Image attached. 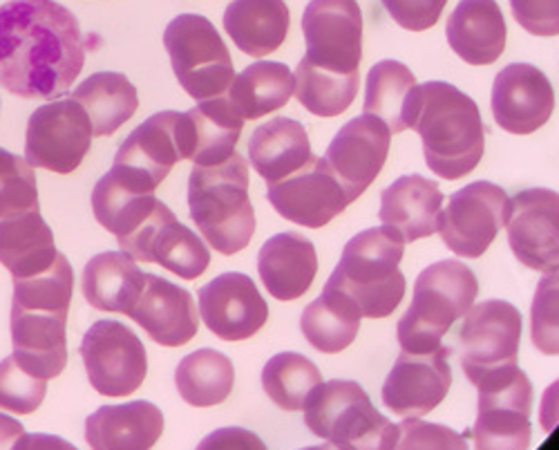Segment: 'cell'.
Instances as JSON below:
<instances>
[{
  "label": "cell",
  "mask_w": 559,
  "mask_h": 450,
  "mask_svg": "<svg viewBox=\"0 0 559 450\" xmlns=\"http://www.w3.org/2000/svg\"><path fill=\"white\" fill-rule=\"evenodd\" d=\"M85 63L76 16L57 0L0 5V85L21 99L63 97Z\"/></svg>",
  "instance_id": "1"
},
{
  "label": "cell",
  "mask_w": 559,
  "mask_h": 450,
  "mask_svg": "<svg viewBox=\"0 0 559 450\" xmlns=\"http://www.w3.org/2000/svg\"><path fill=\"white\" fill-rule=\"evenodd\" d=\"M74 272L63 253L43 274L14 281L12 345L16 364L40 379H57L68 366V313Z\"/></svg>",
  "instance_id": "2"
},
{
  "label": "cell",
  "mask_w": 559,
  "mask_h": 450,
  "mask_svg": "<svg viewBox=\"0 0 559 450\" xmlns=\"http://www.w3.org/2000/svg\"><path fill=\"white\" fill-rule=\"evenodd\" d=\"M409 128L421 134L428 168L452 182L471 175L486 151V128L477 104L445 81L416 85Z\"/></svg>",
  "instance_id": "3"
},
{
  "label": "cell",
  "mask_w": 559,
  "mask_h": 450,
  "mask_svg": "<svg viewBox=\"0 0 559 450\" xmlns=\"http://www.w3.org/2000/svg\"><path fill=\"white\" fill-rule=\"evenodd\" d=\"M189 211L204 240L222 256L247 249L255 234L249 196V164L240 153L215 166H193Z\"/></svg>",
  "instance_id": "4"
},
{
  "label": "cell",
  "mask_w": 559,
  "mask_h": 450,
  "mask_svg": "<svg viewBox=\"0 0 559 450\" xmlns=\"http://www.w3.org/2000/svg\"><path fill=\"white\" fill-rule=\"evenodd\" d=\"M399 234L388 227L365 229L354 236L341 256L328 287L349 296L362 319H388L405 296V276Z\"/></svg>",
  "instance_id": "5"
},
{
  "label": "cell",
  "mask_w": 559,
  "mask_h": 450,
  "mask_svg": "<svg viewBox=\"0 0 559 450\" xmlns=\"http://www.w3.org/2000/svg\"><path fill=\"white\" fill-rule=\"evenodd\" d=\"M477 294L475 272L459 260H441L424 269L414 283L412 305L399 321L401 350L424 354L441 347V339L475 305Z\"/></svg>",
  "instance_id": "6"
},
{
  "label": "cell",
  "mask_w": 559,
  "mask_h": 450,
  "mask_svg": "<svg viewBox=\"0 0 559 450\" xmlns=\"http://www.w3.org/2000/svg\"><path fill=\"white\" fill-rule=\"evenodd\" d=\"M305 424L338 450H394L399 439V426L377 413L362 386L345 379L320 383L309 394Z\"/></svg>",
  "instance_id": "7"
},
{
  "label": "cell",
  "mask_w": 559,
  "mask_h": 450,
  "mask_svg": "<svg viewBox=\"0 0 559 450\" xmlns=\"http://www.w3.org/2000/svg\"><path fill=\"white\" fill-rule=\"evenodd\" d=\"M461 370L477 388H490L518 370L522 313L506 300H484L465 311L459 328Z\"/></svg>",
  "instance_id": "8"
},
{
  "label": "cell",
  "mask_w": 559,
  "mask_h": 450,
  "mask_svg": "<svg viewBox=\"0 0 559 450\" xmlns=\"http://www.w3.org/2000/svg\"><path fill=\"white\" fill-rule=\"evenodd\" d=\"M164 48L170 57L179 85L195 102L228 93L233 59L215 25L200 14H181L164 32Z\"/></svg>",
  "instance_id": "9"
},
{
  "label": "cell",
  "mask_w": 559,
  "mask_h": 450,
  "mask_svg": "<svg viewBox=\"0 0 559 450\" xmlns=\"http://www.w3.org/2000/svg\"><path fill=\"white\" fill-rule=\"evenodd\" d=\"M79 352L90 386L104 396L134 394L148 375L142 339L119 321H97L85 332Z\"/></svg>",
  "instance_id": "10"
},
{
  "label": "cell",
  "mask_w": 559,
  "mask_h": 450,
  "mask_svg": "<svg viewBox=\"0 0 559 450\" xmlns=\"http://www.w3.org/2000/svg\"><path fill=\"white\" fill-rule=\"evenodd\" d=\"M92 121L70 97L36 108L27 121L25 159L34 168L70 175L92 146Z\"/></svg>",
  "instance_id": "11"
},
{
  "label": "cell",
  "mask_w": 559,
  "mask_h": 450,
  "mask_svg": "<svg viewBox=\"0 0 559 450\" xmlns=\"http://www.w3.org/2000/svg\"><path fill=\"white\" fill-rule=\"evenodd\" d=\"M510 211L508 193L492 182H473L450 196L441 209L437 229L443 245L463 258H481L501 227H506Z\"/></svg>",
  "instance_id": "12"
},
{
  "label": "cell",
  "mask_w": 559,
  "mask_h": 450,
  "mask_svg": "<svg viewBox=\"0 0 559 450\" xmlns=\"http://www.w3.org/2000/svg\"><path fill=\"white\" fill-rule=\"evenodd\" d=\"M119 247L132 260L162 264L181 281L200 279L211 264V251L202 238L183 227L159 200L148 217L130 236L119 240Z\"/></svg>",
  "instance_id": "13"
},
{
  "label": "cell",
  "mask_w": 559,
  "mask_h": 450,
  "mask_svg": "<svg viewBox=\"0 0 559 450\" xmlns=\"http://www.w3.org/2000/svg\"><path fill=\"white\" fill-rule=\"evenodd\" d=\"M305 61L334 74H358L362 14L356 0H311L302 14Z\"/></svg>",
  "instance_id": "14"
},
{
  "label": "cell",
  "mask_w": 559,
  "mask_h": 450,
  "mask_svg": "<svg viewBox=\"0 0 559 450\" xmlns=\"http://www.w3.org/2000/svg\"><path fill=\"white\" fill-rule=\"evenodd\" d=\"M177 119L179 112L164 110L128 134L110 170L123 187L136 193H155L173 166L181 162Z\"/></svg>",
  "instance_id": "15"
},
{
  "label": "cell",
  "mask_w": 559,
  "mask_h": 450,
  "mask_svg": "<svg viewBox=\"0 0 559 450\" xmlns=\"http://www.w3.org/2000/svg\"><path fill=\"white\" fill-rule=\"evenodd\" d=\"M266 200L280 217L307 229H322L349 206L347 193L330 164L313 155L285 182L269 185Z\"/></svg>",
  "instance_id": "16"
},
{
  "label": "cell",
  "mask_w": 559,
  "mask_h": 450,
  "mask_svg": "<svg viewBox=\"0 0 559 450\" xmlns=\"http://www.w3.org/2000/svg\"><path fill=\"white\" fill-rule=\"evenodd\" d=\"M533 383L524 370H515L497 386L479 390V415L473 428L477 450L531 448Z\"/></svg>",
  "instance_id": "17"
},
{
  "label": "cell",
  "mask_w": 559,
  "mask_h": 450,
  "mask_svg": "<svg viewBox=\"0 0 559 450\" xmlns=\"http://www.w3.org/2000/svg\"><path fill=\"white\" fill-rule=\"evenodd\" d=\"M508 245L515 258L535 272L559 269V193L526 189L510 200Z\"/></svg>",
  "instance_id": "18"
},
{
  "label": "cell",
  "mask_w": 559,
  "mask_h": 450,
  "mask_svg": "<svg viewBox=\"0 0 559 450\" xmlns=\"http://www.w3.org/2000/svg\"><path fill=\"white\" fill-rule=\"evenodd\" d=\"M392 142V130L374 115H360L347 121L332 140L324 162L330 164L347 193L349 204L356 202L385 166Z\"/></svg>",
  "instance_id": "19"
},
{
  "label": "cell",
  "mask_w": 559,
  "mask_h": 450,
  "mask_svg": "<svg viewBox=\"0 0 559 450\" xmlns=\"http://www.w3.org/2000/svg\"><path fill=\"white\" fill-rule=\"evenodd\" d=\"M450 354L452 350L443 345L424 354L401 350L383 386L385 408L403 419H418L435 411L452 386Z\"/></svg>",
  "instance_id": "20"
},
{
  "label": "cell",
  "mask_w": 559,
  "mask_h": 450,
  "mask_svg": "<svg viewBox=\"0 0 559 450\" xmlns=\"http://www.w3.org/2000/svg\"><path fill=\"white\" fill-rule=\"evenodd\" d=\"M204 325L226 343L255 336L269 321V305L255 283L240 272L213 279L198 294Z\"/></svg>",
  "instance_id": "21"
},
{
  "label": "cell",
  "mask_w": 559,
  "mask_h": 450,
  "mask_svg": "<svg viewBox=\"0 0 559 450\" xmlns=\"http://www.w3.org/2000/svg\"><path fill=\"white\" fill-rule=\"evenodd\" d=\"M555 90L548 76L531 63L506 66L492 83L495 121L512 134H531L548 123Z\"/></svg>",
  "instance_id": "22"
},
{
  "label": "cell",
  "mask_w": 559,
  "mask_h": 450,
  "mask_svg": "<svg viewBox=\"0 0 559 450\" xmlns=\"http://www.w3.org/2000/svg\"><path fill=\"white\" fill-rule=\"evenodd\" d=\"M245 119L233 108L228 97L200 102L193 110L179 112L177 140L181 159L195 166H215L236 153Z\"/></svg>",
  "instance_id": "23"
},
{
  "label": "cell",
  "mask_w": 559,
  "mask_h": 450,
  "mask_svg": "<svg viewBox=\"0 0 559 450\" xmlns=\"http://www.w3.org/2000/svg\"><path fill=\"white\" fill-rule=\"evenodd\" d=\"M128 317L164 347L186 345L200 328L191 292L155 274H146L144 289Z\"/></svg>",
  "instance_id": "24"
},
{
  "label": "cell",
  "mask_w": 559,
  "mask_h": 450,
  "mask_svg": "<svg viewBox=\"0 0 559 450\" xmlns=\"http://www.w3.org/2000/svg\"><path fill=\"white\" fill-rule=\"evenodd\" d=\"M443 193L435 179L424 175H403L381 193L379 217L383 227L401 236L403 242L430 238L437 232Z\"/></svg>",
  "instance_id": "25"
},
{
  "label": "cell",
  "mask_w": 559,
  "mask_h": 450,
  "mask_svg": "<svg viewBox=\"0 0 559 450\" xmlns=\"http://www.w3.org/2000/svg\"><path fill=\"white\" fill-rule=\"evenodd\" d=\"M258 272L275 300H298L309 292L318 274L316 247L302 234H277L262 245Z\"/></svg>",
  "instance_id": "26"
},
{
  "label": "cell",
  "mask_w": 559,
  "mask_h": 450,
  "mask_svg": "<svg viewBox=\"0 0 559 450\" xmlns=\"http://www.w3.org/2000/svg\"><path fill=\"white\" fill-rule=\"evenodd\" d=\"M164 433V415L151 401L102 406L85 419L92 450H151Z\"/></svg>",
  "instance_id": "27"
},
{
  "label": "cell",
  "mask_w": 559,
  "mask_h": 450,
  "mask_svg": "<svg viewBox=\"0 0 559 450\" xmlns=\"http://www.w3.org/2000/svg\"><path fill=\"white\" fill-rule=\"evenodd\" d=\"M452 52L468 66H490L506 50V19L495 0H461L445 25Z\"/></svg>",
  "instance_id": "28"
},
{
  "label": "cell",
  "mask_w": 559,
  "mask_h": 450,
  "mask_svg": "<svg viewBox=\"0 0 559 450\" xmlns=\"http://www.w3.org/2000/svg\"><path fill=\"white\" fill-rule=\"evenodd\" d=\"M55 234L43 220L40 209H29L0 217V264L12 279L43 274L57 260Z\"/></svg>",
  "instance_id": "29"
},
{
  "label": "cell",
  "mask_w": 559,
  "mask_h": 450,
  "mask_svg": "<svg viewBox=\"0 0 559 450\" xmlns=\"http://www.w3.org/2000/svg\"><path fill=\"white\" fill-rule=\"evenodd\" d=\"M292 16L285 0H233L224 12V29L238 50L262 59L273 55L289 34Z\"/></svg>",
  "instance_id": "30"
},
{
  "label": "cell",
  "mask_w": 559,
  "mask_h": 450,
  "mask_svg": "<svg viewBox=\"0 0 559 450\" xmlns=\"http://www.w3.org/2000/svg\"><path fill=\"white\" fill-rule=\"evenodd\" d=\"M311 159L305 126L296 119L275 117L258 126L249 140V162L266 185L280 182Z\"/></svg>",
  "instance_id": "31"
},
{
  "label": "cell",
  "mask_w": 559,
  "mask_h": 450,
  "mask_svg": "<svg viewBox=\"0 0 559 450\" xmlns=\"http://www.w3.org/2000/svg\"><path fill=\"white\" fill-rule=\"evenodd\" d=\"M146 283V274L123 251H106L92 258L83 269V296L99 309L130 313Z\"/></svg>",
  "instance_id": "32"
},
{
  "label": "cell",
  "mask_w": 559,
  "mask_h": 450,
  "mask_svg": "<svg viewBox=\"0 0 559 450\" xmlns=\"http://www.w3.org/2000/svg\"><path fill=\"white\" fill-rule=\"evenodd\" d=\"M72 99L90 117L95 138L115 134L139 108L136 87L121 72H97L87 76L74 90Z\"/></svg>",
  "instance_id": "33"
},
{
  "label": "cell",
  "mask_w": 559,
  "mask_h": 450,
  "mask_svg": "<svg viewBox=\"0 0 559 450\" xmlns=\"http://www.w3.org/2000/svg\"><path fill=\"white\" fill-rule=\"evenodd\" d=\"M360 319V311L349 296L324 285V292L302 311L300 330L318 352L338 354L356 341Z\"/></svg>",
  "instance_id": "34"
},
{
  "label": "cell",
  "mask_w": 559,
  "mask_h": 450,
  "mask_svg": "<svg viewBox=\"0 0 559 450\" xmlns=\"http://www.w3.org/2000/svg\"><path fill=\"white\" fill-rule=\"evenodd\" d=\"M294 90L296 76L285 63L260 61L233 79L226 97L242 119H260L285 108L294 97Z\"/></svg>",
  "instance_id": "35"
},
{
  "label": "cell",
  "mask_w": 559,
  "mask_h": 450,
  "mask_svg": "<svg viewBox=\"0 0 559 450\" xmlns=\"http://www.w3.org/2000/svg\"><path fill=\"white\" fill-rule=\"evenodd\" d=\"M236 383V368L217 350L204 347L183 356L175 370V386L186 403L195 408H211L224 403Z\"/></svg>",
  "instance_id": "36"
},
{
  "label": "cell",
  "mask_w": 559,
  "mask_h": 450,
  "mask_svg": "<svg viewBox=\"0 0 559 450\" xmlns=\"http://www.w3.org/2000/svg\"><path fill=\"white\" fill-rule=\"evenodd\" d=\"M416 85V76L405 63L392 59L377 63L367 74L365 112L385 121L392 132L407 130Z\"/></svg>",
  "instance_id": "37"
},
{
  "label": "cell",
  "mask_w": 559,
  "mask_h": 450,
  "mask_svg": "<svg viewBox=\"0 0 559 450\" xmlns=\"http://www.w3.org/2000/svg\"><path fill=\"white\" fill-rule=\"evenodd\" d=\"M155 204V193L130 191L112 173H106L92 191V211L97 222L106 232L115 234L117 240L130 236L148 217Z\"/></svg>",
  "instance_id": "38"
},
{
  "label": "cell",
  "mask_w": 559,
  "mask_h": 450,
  "mask_svg": "<svg viewBox=\"0 0 559 450\" xmlns=\"http://www.w3.org/2000/svg\"><path fill=\"white\" fill-rule=\"evenodd\" d=\"M322 383L313 362L298 352H280L271 356L262 370V388L283 411H302L309 394Z\"/></svg>",
  "instance_id": "39"
},
{
  "label": "cell",
  "mask_w": 559,
  "mask_h": 450,
  "mask_svg": "<svg viewBox=\"0 0 559 450\" xmlns=\"http://www.w3.org/2000/svg\"><path fill=\"white\" fill-rule=\"evenodd\" d=\"M358 74H334L307 63L296 70V99L316 117H338L356 99Z\"/></svg>",
  "instance_id": "40"
},
{
  "label": "cell",
  "mask_w": 559,
  "mask_h": 450,
  "mask_svg": "<svg viewBox=\"0 0 559 450\" xmlns=\"http://www.w3.org/2000/svg\"><path fill=\"white\" fill-rule=\"evenodd\" d=\"M40 209L34 168L27 159L0 149V217Z\"/></svg>",
  "instance_id": "41"
},
{
  "label": "cell",
  "mask_w": 559,
  "mask_h": 450,
  "mask_svg": "<svg viewBox=\"0 0 559 450\" xmlns=\"http://www.w3.org/2000/svg\"><path fill=\"white\" fill-rule=\"evenodd\" d=\"M533 345L546 356H559V269L546 274L531 307Z\"/></svg>",
  "instance_id": "42"
},
{
  "label": "cell",
  "mask_w": 559,
  "mask_h": 450,
  "mask_svg": "<svg viewBox=\"0 0 559 450\" xmlns=\"http://www.w3.org/2000/svg\"><path fill=\"white\" fill-rule=\"evenodd\" d=\"M48 394V379L25 372L14 356L0 362V411L32 415Z\"/></svg>",
  "instance_id": "43"
},
{
  "label": "cell",
  "mask_w": 559,
  "mask_h": 450,
  "mask_svg": "<svg viewBox=\"0 0 559 450\" xmlns=\"http://www.w3.org/2000/svg\"><path fill=\"white\" fill-rule=\"evenodd\" d=\"M394 450H471L463 435L441 424H428L407 417L399 424V439Z\"/></svg>",
  "instance_id": "44"
},
{
  "label": "cell",
  "mask_w": 559,
  "mask_h": 450,
  "mask_svg": "<svg viewBox=\"0 0 559 450\" xmlns=\"http://www.w3.org/2000/svg\"><path fill=\"white\" fill-rule=\"evenodd\" d=\"M448 5V0H383V8L396 25L409 32H426L435 27Z\"/></svg>",
  "instance_id": "45"
},
{
  "label": "cell",
  "mask_w": 559,
  "mask_h": 450,
  "mask_svg": "<svg viewBox=\"0 0 559 450\" xmlns=\"http://www.w3.org/2000/svg\"><path fill=\"white\" fill-rule=\"evenodd\" d=\"M510 10L528 34L559 36V0H510Z\"/></svg>",
  "instance_id": "46"
},
{
  "label": "cell",
  "mask_w": 559,
  "mask_h": 450,
  "mask_svg": "<svg viewBox=\"0 0 559 450\" xmlns=\"http://www.w3.org/2000/svg\"><path fill=\"white\" fill-rule=\"evenodd\" d=\"M198 450H266L264 441L245 428H219L206 435Z\"/></svg>",
  "instance_id": "47"
},
{
  "label": "cell",
  "mask_w": 559,
  "mask_h": 450,
  "mask_svg": "<svg viewBox=\"0 0 559 450\" xmlns=\"http://www.w3.org/2000/svg\"><path fill=\"white\" fill-rule=\"evenodd\" d=\"M12 450H79L70 441L57 435H45V433H23Z\"/></svg>",
  "instance_id": "48"
},
{
  "label": "cell",
  "mask_w": 559,
  "mask_h": 450,
  "mask_svg": "<svg viewBox=\"0 0 559 450\" xmlns=\"http://www.w3.org/2000/svg\"><path fill=\"white\" fill-rule=\"evenodd\" d=\"M539 424L546 433H552L559 426V381L550 383L542 396Z\"/></svg>",
  "instance_id": "49"
},
{
  "label": "cell",
  "mask_w": 559,
  "mask_h": 450,
  "mask_svg": "<svg viewBox=\"0 0 559 450\" xmlns=\"http://www.w3.org/2000/svg\"><path fill=\"white\" fill-rule=\"evenodd\" d=\"M25 433L23 424L14 417L0 413V450H12L16 439Z\"/></svg>",
  "instance_id": "50"
},
{
  "label": "cell",
  "mask_w": 559,
  "mask_h": 450,
  "mask_svg": "<svg viewBox=\"0 0 559 450\" xmlns=\"http://www.w3.org/2000/svg\"><path fill=\"white\" fill-rule=\"evenodd\" d=\"M302 450H338L334 443H324V446H309V448H302Z\"/></svg>",
  "instance_id": "51"
}]
</instances>
